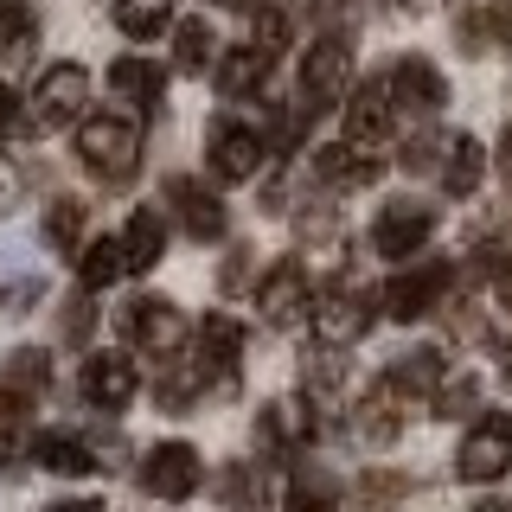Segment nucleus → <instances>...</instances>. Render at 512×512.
Returning a JSON list of instances; mask_svg holds the SVG:
<instances>
[{"label":"nucleus","mask_w":512,"mask_h":512,"mask_svg":"<svg viewBox=\"0 0 512 512\" xmlns=\"http://www.w3.org/2000/svg\"><path fill=\"white\" fill-rule=\"evenodd\" d=\"M116 26L128 32V39H154V32L173 26V0H116Z\"/></svg>","instance_id":"nucleus-31"},{"label":"nucleus","mask_w":512,"mask_h":512,"mask_svg":"<svg viewBox=\"0 0 512 512\" xmlns=\"http://www.w3.org/2000/svg\"><path fill=\"white\" fill-rule=\"evenodd\" d=\"M45 397H52V352L20 346L0 365V423H26Z\"/></svg>","instance_id":"nucleus-9"},{"label":"nucleus","mask_w":512,"mask_h":512,"mask_svg":"<svg viewBox=\"0 0 512 512\" xmlns=\"http://www.w3.org/2000/svg\"><path fill=\"white\" fill-rule=\"evenodd\" d=\"M500 173L512 180V122H506V135H500Z\"/></svg>","instance_id":"nucleus-36"},{"label":"nucleus","mask_w":512,"mask_h":512,"mask_svg":"<svg viewBox=\"0 0 512 512\" xmlns=\"http://www.w3.org/2000/svg\"><path fill=\"white\" fill-rule=\"evenodd\" d=\"M20 455H32V448L20 442V423H0V474L20 468Z\"/></svg>","instance_id":"nucleus-35"},{"label":"nucleus","mask_w":512,"mask_h":512,"mask_svg":"<svg viewBox=\"0 0 512 512\" xmlns=\"http://www.w3.org/2000/svg\"><path fill=\"white\" fill-rule=\"evenodd\" d=\"M442 372H448L442 346H416V352H404V359H397V365H391L384 378H391V384H397L404 397H429V391L442 384Z\"/></svg>","instance_id":"nucleus-27"},{"label":"nucleus","mask_w":512,"mask_h":512,"mask_svg":"<svg viewBox=\"0 0 512 512\" xmlns=\"http://www.w3.org/2000/svg\"><path fill=\"white\" fill-rule=\"evenodd\" d=\"M372 320H378V295L352 276H333L327 288H314V301H308V333L333 352L359 346L365 333H372Z\"/></svg>","instance_id":"nucleus-2"},{"label":"nucleus","mask_w":512,"mask_h":512,"mask_svg":"<svg viewBox=\"0 0 512 512\" xmlns=\"http://www.w3.org/2000/svg\"><path fill=\"white\" fill-rule=\"evenodd\" d=\"M167 205H173V218H180V231L192 237V244H218V237H224V199L205 180L173 173V180H167Z\"/></svg>","instance_id":"nucleus-15"},{"label":"nucleus","mask_w":512,"mask_h":512,"mask_svg":"<svg viewBox=\"0 0 512 512\" xmlns=\"http://www.w3.org/2000/svg\"><path fill=\"white\" fill-rule=\"evenodd\" d=\"M32 461H39L45 474H96V468H109L103 448L84 442V436H39L32 442Z\"/></svg>","instance_id":"nucleus-25"},{"label":"nucleus","mask_w":512,"mask_h":512,"mask_svg":"<svg viewBox=\"0 0 512 512\" xmlns=\"http://www.w3.org/2000/svg\"><path fill=\"white\" fill-rule=\"evenodd\" d=\"M205 7H231V13H250V7H263V0H205Z\"/></svg>","instance_id":"nucleus-37"},{"label":"nucleus","mask_w":512,"mask_h":512,"mask_svg":"<svg viewBox=\"0 0 512 512\" xmlns=\"http://www.w3.org/2000/svg\"><path fill=\"white\" fill-rule=\"evenodd\" d=\"M346 141L352 148H378L384 135H391V122H397V103H391V84L384 77H365L359 84V96L346 90Z\"/></svg>","instance_id":"nucleus-18"},{"label":"nucleus","mask_w":512,"mask_h":512,"mask_svg":"<svg viewBox=\"0 0 512 512\" xmlns=\"http://www.w3.org/2000/svg\"><path fill=\"white\" fill-rule=\"evenodd\" d=\"M320 436V410L314 397H276V404H263V416H256V442L269 448V455H301Z\"/></svg>","instance_id":"nucleus-13"},{"label":"nucleus","mask_w":512,"mask_h":512,"mask_svg":"<svg viewBox=\"0 0 512 512\" xmlns=\"http://www.w3.org/2000/svg\"><path fill=\"white\" fill-rule=\"evenodd\" d=\"M436 237V205H384L378 224H372V250L391 256V263H410V256H423V244Z\"/></svg>","instance_id":"nucleus-14"},{"label":"nucleus","mask_w":512,"mask_h":512,"mask_svg":"<svg viewBox=\"0 0 512 512\" xmlns=\"http://www.w3.org/2000/svg\"><path fill=\"white\" fill-rule=\"evenodd\" d=\"M429 404H436V416H474L480 410V378L474 372H442V384L429 391Z\"/></svg>","instance_id":"nucleus-32"},{"label":"nucleus","mask_w":512,"mask_h":512,"mask_svg":"<svg viewBox=\"0 0 512 512\" xmlns=\"http://www.w3.org/2000/svg\"><path fill=\"white\" fill-rule=\"evenodd\" d=\"M455 474L468 487H487V480L512 474V416L500 410H474V429L455 448Z\"/></svg>","instance_id":"nucleus-5"},{"label":"nucleus","mask_w":512,"mask_h":512,"mask_svg":"<svg viewBox=\"0 0 512 512\" xmlns=\"http://www.w3.org/2000/svg\"><path fill=\"white\" fill-rule=\"evenodd\" d=\"M84 103H90V71H84V64H71V58L45 64L39 84H32V122H39V128L84 122Z\"/></svg>","instance_id":"nucleus-8"},{"label":"nucleus","mask_w":512,"mask_h":512,"mask_svg":"<svg viewBox=\"0 0 512 512\" xmlns=\"http://www.w3.org/2000/svg\"><path fill=\"white\" fill-rule=\"evenodd\" d=\"M352 90V39L346 32H314L308 52H301V84H295V116L320 122L327 109H340Z\"/></svg>","instance_id":"nucleus-1"},{"label":"nucleus","mask_w":512,"mask_h":512,"mask_svg":"<svg viewBox=\"0 0 512 512\" xmlns=\"http://www.w3.org/2000/svg\"><path fill=\"white\" fill-rule=\"evenodd\" d=\"M116 276H128V263H122V237H96V244L77 250V288H84V295L109 288Z\"/></svg>","instance_id":"nucleus-28"},{"label":"nucleus","mask_w":512,"mask_h":512,"mask_svg":"<svg viewBox=\"0 0 512 512\" xmlns=\"http://www.w3.org/2000/svg\"><path fill=\"white\" fill-rule=\"evenodd\" d=\"M205 480V461L192 442H154L148 455H141V487L154 493V500H192Z\"/></svg>","instance_id":"nucleus-10"},{"label":"nucleus","mask_w":512,"mask_h":512,"mask_svg":"<svg viewBox=\"0 0 512 512\" xmlns=\"http://www.w3.org/2000/svg\"><path fill=\"white\" fill-rule=\"evenodd\" d=\"M384 84H391V103H397V109H410V116H436V109L448 103V84H442V71H436V64H429L423 52L397 58Z\"/></svg>","instance_id":"nucleus-19"},{"label":"nucleus","mask_w":512,"mask_h":512,"mask_svg":"<svg viewBox=\"0 0 512 512\" xmlns=\"http://www.w3.org/2000/svg\"><path fill=\"white\" fill-rule=\"evenodd\" d=\"M480 173H487V148H480L474 135H448V141H442V160H436V180H442V192L468 199V192L480 186Z\"/></svg>","instance_id":"nucleus-24"},{"label":"nucleus","mask_w":512,"mask_h":512,"mask_svg":"<svg viewBox=\"0 0 512 512\" xmlns=\"http://www.w3.org/2000/svg\"><path fill=\"white\" fill-rule=\"evenodd\" d=\"M308 301H314V282H308V263H301V256H282V263L256 282V314H263L269 327L308 320Z\"/></svg>","instance_id":"nucleus-11"},{"label":"nucleus","mask_w":512,"mask_h":512,"mask_svg":"<svg viewBox=\"0 0 512 512\" xmlns=\"http://www.w3.org/2000/svg\"><path fill=\"white\" fill-rule=\"evenodd\" d=\"M26 122H32V103L13 84H0V135H20Z\"/></svg>","instance_id":"nucleus-34"},{"label":"nucleus","mask_w":512,"mask_h":512,"mask_svg":"<svg viewBox=\"0 0 512 512\" xmlns=\"http://www.w3.org/2000/svg\"><path fill=\"white\" fill-rule=\"evenodd\" d=\"M474 269H480V276H493V282L512 295V231L480 237V244H474Z\"/></svg>","instance_id":"nucleus-33"},{"label":"nucleus","mask_w":512,"mask_h":512,"mask_svg":"<svg viewBox=\"0 0 512 512\" xmlns=\"http://www.w3.org/2000/svg\"><path fill=\"white\" fill-rule=\"evenodd\" d=\"M39 45V13L26 0H0V58H26Z\"/></svg>","instance_id":"nucleus-30"},{"label":"nucleus","mask_w":512,"mask_h":512,"mask_svg":"<svg viewBox=\"0 0 512 512\" xmlns=\"http://www.w3.org/2000/svg\"><path fill=\"white\" fill-rule=\"evenodd\" d=\"M39 231H45V244H52V256H77V250H84V231H90V205L64 192V199L45 205Z\"/></svg>","instance_id":"nucleus-26"},{"label":"nucleus","mask_w":512,"mask_h":512,"mask_svg":"<svg viewBox=\"0 0 512 512\" xmlns=\"http://www.w3.org/2000/svg\"><path fill=\"white\" fill-rule=\"evenodd\" d=\"M455 276L461 269L455 263H410V269H397L391 282H384V314L391 320H429L436 308H448V295H455Z\"/></svg>","instance_id":"nucleus-4"},{"label":"nucleus","mask_w":512,"mask_h":512,"mask_svg":"<svg viewBox=\"0 0 512 512\" xmlns=\"http://www.w3.org/2000/svg\"><path fill=\"white\" fill-rule=\"evenodd\" d=\"M77 391H84L90 410L109 416V410H128V404H135L141 372H135V359H128V352H90L84 372H77Z\"/></svg>","instance_id":"nucleus-12"},{"label":"nucleus","mask_w":512,"mask_h":512,"mask_svg":"<svg viewBox=\"0 0 512 512\" xmlns=\"http://www.w3.org/2000/svg\"><path fill=\"white\" fill-rule=\"evenodd\" d=\"M205 167H212L224 186H244L269 167V135L256 122H218L212 135H205Z\"/></svg>","instance_id":"nucleus-6"},{"label":"nucleus","mask_w":512,"mask_h":512,"mask_svg":"<svg viewBox=\"0 0 512 512\" xmlns=\"http://www.w3.org/2000/svg\"><path fill=\"white\" fill-rule=\"evenodd\" d=\"M109 90H116L122 103H135L141 116H154L160 96H167V71H160L154 58H135V52H128V58L109 64Z\"/></svg>","instance_id":"nucleus-21"},{"label":"nucleus","mask_w":512,"mask_h":512,"mask_svg":"<svg viewBox=\"0 0 512 512\" xmlns=\"http://www.w3.org/2000/svg\"><path fill=\"white\" fill-rule=\"evenodd\" d=\"M404 410H410V397L397 391L391 378L365 384V391L352 397V436H359V442H372V448L397 442V429H404Z\"/></svg>","instance_id":"nucleus-17"},{"label":"nucleus","mask_w":512,"mask_h":512,"mask_svg":"<svg viewBox=\"0 0 512 512\" xmlns=\"http://www.w3.org/2000/svg\"><path fill=\"white\" fill-rule=\"evenodd\" d=\"M192 346H199V372H205V384L231 391V384H237V365H244V320L205 314V327L192 333Z\"/></svg>","instance_id":"nucleus-16"},{"label":"nucleus","mask_w":512,"mask_h":512,"mask_svg":"<svg viewBox=\"0 0 512 512\" xmlns=\"http://www.w3.org/2000/svg\"><path fill=\"white\" fill-rule=\"evenodd\" d=\"M378 173H384V160H372L365 148H352V141L314 148V180H327V186H372Z\"/></svg>","instance_id":"nucleus-23"},{"label":"nucleus","mask_w":512,"mask_h":512,"mask_svg":"<svg viewBox=\"0 0 512 512\" xmlns=\"http://www.w3.org/2000/svg\"><path fill=\"white\" fill-rule=\"evenodd\" d=\"M173 64H180L186 77H199L205 64H218V32L205 20H180L173 26Z\"/></svg>","instance_id":"nucleus-29"},{"label":"nucleus","mask_w":512,"mask_h":512,"mask_svg":"<svg viewBox=\"0 0 512 512\" xmlns=\"http://www.w3.org/2000/svg\"><path fill=\"white\" fill-rule=\"evenodd\" d=\"M122 333H128V346H141L148 359H173V352L186 346V314L173 308L167 295H135V301H122Z\"/></svg>","instance_id":"nucleus-7"},{"label":"nucleus","mask_w":512,"mask_h":512,"mask_svg":"<svg viewBox=\"0 0 512 512\" xmlns=\"http://www.w3.org/2000/svg\"><path fill=\"white\" fill-rule=\"evenodd\" d=\"M160 256H167V218H160L154 205H141V212L122 224V263H128V276H148Z\"/></svg>","instance_id":"nucleus-22"},{"label":"nucleus","mask_w":512,"mask_h":512,"mask_svg":"<svg viewBox=\"0 0 512 512\" xmlns=\"http://www.w3.org/2000/svg\"><path fill=\"white\" fill-rule=\"evenodd\" d=\"M77 160H84L103 186L135 180V167H141V128L128 122V116H84V122H77Z\"/></svg>","instance_id":"nucleus-3"},{"label":"nucleus","mask_w":512,"mask_h":512,"mask_svg":"<svg viewBox=\"0 0 512 512\" xmlns=\"http://www.w3.org/2000/svg\"><path fill=\"white\" fill-rule=\"evenodd\" d=\"M269 71H276V52H269V45H256V39L231 45V52H218V64H212V77H218V96H231V103H244V96H256V90L269 84Z\"/></svg>","instance_id":"nucleus-20"}]
</instances>
